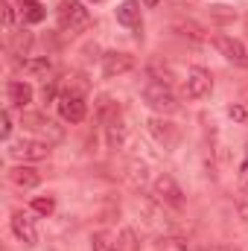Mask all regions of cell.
<instances>
[{
  "label": "cell",
  "instance_id": "1",
  "mask_svg": "<svg viewBox=\"0 0 248 251\" xmlns=\"http://www.w3.org/2000/svg\"><path fill=\"white\" fill-rule=\"evenodd\" d=\"M143 102H146L152 111H158V114H173V111H178V97L173 94L170 82H164V79H149V82L143 85Z\"/></svg>",
  "mask_w": 248,
  "mask_h": 251
},
{
  "label": "cell",
  "instance_id": "2",
  "mask_svg": "<svg viewBox=\"0 0 248 251\" xmlns=\"http://www.w3.org/2000/svg\"><path fill=\"white\" fill-rule=\"evenodd\" d=\"M56 18H59V26H62L64 32H79L91 21V15H88V9H85L82 0H62L59 9H56Z\"/></svg>",
  "mask_w": 248,
  "mask_h": 251
},
{
  "label": "cell",
  "instance_id": "3",
  "mask_svg": "<svg viewBox=\"0 0 248 251\" xmlns=\"http://www.w3.org/2000/svg\"><path fill=\"white\" fill-rule=\"evenodd\" d=\"M21 123H24V128L32 131V137H38V140H44V143H50V146H56V143L64 140V128L56 123V120L44 117V114H24Z\"/></svg>",
  "mask_w": 248,
  "mask_h": 251
},
{
  "label": "cell",
  "instance_id": "4",
  "mask_svg": "<svg viewBox=\"0 0 248 251\" xmlns=\"http://www.w3.org/2000/svg\"><path fill=\"white\" fill-rule=\"evenodd\" d=\"M50 143L38 140V137H29V140H15L9 143V158L21 161V164H35V161H44L50 158Z\"/></svg>",
  "mask_w": 248,
  "mask_h": 251
},
{
  "label": "cell",
  "instance_id": "5",
  "mask_svg": "<svg viewBox=\"0 0 248 251\" xmlns=\"http://www.w3.org/2000/svg\"><path fill=\"white\" fill-rule=\"evenodd\" d=\"M152 196L164 207H173V210H181L184 207V190L178 187V181L173 176H158L155 184H152Z\"/></svg>",
  "mask_w": 248,
  "mask_h": 251
},
{
  "label": "cell",
  "instance_id": "6",
  "mask_svg": "<svg viewBox=\"0 0 248 251\" xmlns=\"http://www.w3.org/2000/svg\"><path fill=\"white\" fill-rule=\"evenodd\" d=\"M213 91V76L204 67H190L184 76V97L187 100H201Z\"/></svg>",
  "mask_w": 248,
  "mask_h": 251
},
{
  "label": "cell",
  "instance_id": "7",
  "mask_svg": "<svg viewBox=\"0 0 248 251\" xmlns=\"http://www.w3.org/2000/svg\"><path fill=\"white\" fill-rule=\"evenodd\" d=\"M56 108H59V117L64 123H82L88 117V102L82 94H59Z\"/></svg>",
  "mask_w": 248,
  "mask_h": 251
},
{
  "label": "cell",
  "instance_id": "8",
  "mask_svg": "<svg viewBox=\"0 0 248 251\" xmlns=\"http://www.w3.org/2000/svg\"><path fill=\"white\" fill-rule=\"evenodd\" d=\"M137 67V59L131 53H123V50H108L102 56V76L105 79H117L123 73H131Z\"/></svg>",
  "mask_w": 248,
  "mask_h": 251
},
{
  "label": "cell",
  "instance_id": "9",
  "mask_svg": "<svg viewBox=\"0 0 248 251\" xmlns=\"http://www.w3.org/2000/svg\"><path fill=\"white\" fill-rule=\"evenodd\" d=\"M146 128H149V134H152L164 149H175V146L181 143V128L175 123H170V120H164V117H152V120L146 123Z\"/></svg>",
  "mask_w": 248,
  "mask_h": 251
},
{
  "label": "cell",
  "instance_id": "10",
  "mask_svg": "<svg viewBox=\"0 0 248 251\" xmlns=\"http://www.w3.org/2000/svg\"><path fill=\"white\" fill-rule=\"evenodd\" d=\"M213 47L219 50V56H225L228 62H234L237 67H248V47L240 38H234V35H216Z\"/></svg>",
  "mask_w": 248,
  "mask_h": 251
},
{
  "label": "cell",
  "instance_id": "11",
  "mask_svg": "<svg viewBox=\"0 0 248 251\" xmlns=\"http://www.w3.org/2000/svg\"><path fill=\"white\" fill-rule=\"evenodd\" d=\"M32 97H35V91H32V85L29 82H24V79H9L6 82V102H9V108H29L32 105Z\"/></svg>",
  "mask_w": 248,
  "mask_h": 251
},
{
  "label": "cell",
  "instance_id": "12",
  "mask_svg": "<svg viewBox=\"0 0 248 251\" xmlns=\"http://www.w3.org/2000/svg\"><path fill=\"white\" fill-rule=\"evenodd\" d=\"M9 225H12V234H15L21 243H26V246H35V243H38L35 222H32V216H29L26 210H12V219H9Z\"/></svg>",
  "mask_w": 248,
  "mask_h": 251
},
{
  "label": "cell",
  "instance_id": "13",
  "mask_svg": "<svg viewBox=\"0 0 248 251\" xmlns=\"http://www.w3.org/2000/svg\"><path fill=\"white\" fill-rule=\"evenodd\" d=\"M9 184L18 190H35L41 184V173L35 170V167H26V164H18V167H12L9 173Z\"/></svg>",
  "mask_w": 248,
  "mask_h": 251
},
{
  "label": "cell",
  "instance_id": "14",
  "mask_svg": "<svg viewBox=\"0 0 248 251\" xmlns=\"http://www.w3.org/2000/svg\"><path fill=\"white\" fill-rule=\"evenodd\" d=\"M102 126H105V140H108V149H123V146H125V137H128V128H125L120 111H117V114H111V117H108Z\"/></svg>",
  "mask_w": 248,
  "mask_h": 251
},
{
  "label": "cell",
  "instance_id": "15",
  "mask_svg": "<svg viewBox=\"0 0 248 251\" xmlns=\"http://www.w3.org/2000/svg\"><path fill=\"white\" fill-rule=\"evenodd\" d=\"M117 24L128 29H140V0H123L117 6Z\"/></svg>",
  "mask_w": 248,
  "mask_h": 251
},
{
  "label": "cell",
  "instance_id": "16",
  "mask_svg": "<svg viewBox=\"0 0 248 251\" xmlns=\"http://www.w3.org/2000/svg\"><path fill=\"white\" fill-rule=\"evenodd\" d=\"M18 12H21L24 24H41L47 18V9L38 0H18Z\"/></svg>",
  "mask_w": 248,
  "mask_h": 251
},
{
  "label": "cell",
  "instance_id": "17",
  "mask_svg": "<svg viewBox=\"0 0 248 251\" xmlns=\"http://www.w3.org/2000/svg\"><path fill=\"white\" fill-rule=\"evenodd\" d=\"M32 32L29 29H21V32H12V38H9V53L12 56H29V50H32Z\"/></svg>",
  "mask_w": 248,
  "mask_h": 251
},
{
  "label": "cell",
  "instance_id": "18",
  "mask_svg": "<svg viewBox=\"0 0 248 251\" xmlns=\"http://www.w3.org/2000/svg\"><path fill=\"white\" fill-rule=\"evenodd\" d=\"M62 85V94H88V82H85V76L82 73H67L64 76V82H59Z\"/></svg>",
  "mask_w": 248,
  "mask_h": 251
},
{
  "label": "cell",
  "instance_id": "19",
  "mask_svg": "<svg viewBox=\"0 0 248 251\" xmlns=\"http://www.w3.org/2000/svg\"><path fill=\"white\" fill-rule=\"evenodd\" d=\"M26 73H32V76H47L50 70H53V62L47 59V56H41V59H24V62H18Z\"/></svg>",
  "mask_w": 248,
  "mask_h": 251
},
{
  "label": "cell",
  "instance_id": "20",
  "mask_svg": "<svg viewBox=\"0 0 248 251\" xmlns=\"http://www.w3.org/2000/svg\"><path fill=\"white\" fill-rule=\"evenodd\" d=\"M91 249L94 251H120V243L108 234V231H99L91 237Z\"/></svg>",
  "mask_w": 248,
  "mask_h": 251
},
{
  "label": "cell",
  "instance_id": "21",
  "mask_svg": "<svg viewBox=\"0 0 248 251\" xmlns=\"http://www.w3.org/2000/svg\"><path fill=\"white\" fill-rule=\"evenodd\" d=\"M29 207H32L35 213H41V216H53V210H56V199H53V196H35Z\"/></svg>",
  "mask_w": 248,
  "mask_h": 251
},
{
  "label": "cell",
  "instance_id": "22",
  "mask_svg": "<svg viewBox=\"0 0 248 251\" xmlns=\"http://www.w3.org/2000/svg\"><path fill=\"white\" fill-rule=\"evenodd\" d=\"M0 12H3V26H6V32H12V24H15V9H12V3H9V0H0Z\"/></svg>",
  "mask_w": 248,
  "mask_h": 251
},
{
  "label": "cell",
  "instance_id": "23",
  "mask_svg": "<svg viewBox=\"0 0 248 251\" xmlns=\"http://www.w3.org/2000/svg\"><path fill=\"white\" fill-rule=\"evenodd\" d=\"M0 134H3V140H9V134H12V111L9 108L3 111V128H0Z\"/></svg>",
  "mask_w": 248,
  "mask_h": 251
},
{
  "label": "cell",
  "instance_id": "24",
  "mask_svg": "<svg viewBox=\"0 0 248 251\" xmlns=\"http://www.w3.org/2000/svg\"><path fill=\"white\" fill-rule=\"evenodd\" d=\"M228 114H231L234 120H246V108H240V105H231V108H228Z\"/></svg>",
  "mask_w": 248,
  "mask_h": 251
},
{
  "label": "cell",
  "instance_id": "25",
  "mask_svg": "<svg viewBox=\"0 0 248 251\" xmlns=\"http://www.w3.org/2000/svg\"><path fill=\"white\" fill-rule=\"evenodd\" d=\"M240 181H243V187H246V193H248V161L243 164V170H240Z\"/></svg>",
  "mask_w": 248,
  "mask_h": 251
},
{
  "label": "cell",
  "instance_id": "26",
  "mask_svg": "<svg viewBox=\"0 0 248 251\" xmlns=\"http://www.w3.org/2000/svg\"><path fill=\"white\" fill-rule=\"evenodd\" d=\"M237 213H240V219L248 222V201H240V204H237Z\"/></svg>",
  "mask_w": 248,
  "mask_h": 251
},
{
  "label": "cell",
  "instance_id": "27",
  "mask_svg": "<svg viewBox=\"0 0 248 251\" xmlns=\"http://www.w3.org/2000/svg\"><path fill=\"white\" fill-rule=\"evenodd\" d=\"M201 251H237L231 246H201Z\"/></svg>",
  "mask_w": 248,
  "mask_h": 251
},
{
  "label": "cell",
  "instance_id": "28",
  "mask_svg": "<svg viewBox=\"0 0 248 251\" xmlns=\"http://www.w3.org/2000/svg\"><path fill=\"white\" fill-rule=\"evenodd\" d=\"M140 3H143V6H158L161 0H140Z\"/></svg>",
  "mask_w": 248,
  "mask_h": 251
},
{
  "label": "cell",
  "instance_id": "29",
  "mask_svg": "<svg viewBox=\"0 0 248 251\" xmlns=\"http://www.w3.org/2000/svg\"><path fill=\"white\" fill-rule=\"evenodd\" d=\"M246 155H248V146H246Z\"/></svg>",
  "mask_w": 248,
  "mask_h": 251
}]
</instances>
